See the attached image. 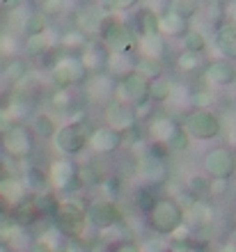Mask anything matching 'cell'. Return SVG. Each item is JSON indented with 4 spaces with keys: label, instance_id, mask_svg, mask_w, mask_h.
I'll list each match as a JSON object with an SVG mask.
<instances>
[{
    "label": "cell",
    "instance_id": "obj_1",
    "mask_svg": "<svg viewBox=\"0 0 236 252\" xmlns=\"http://www.w3.org/2000/svg\"><path fill=\"white\" fill-rule=\"evenodd\" d=\"M149 225L151 229L161 236H170L179 229V227H184V220H186V213L181 209L177 199L172 197H156L154 199V204L149 206Z\"/></svg>",
    "mask_w": 236,
    "mask_h": 252
},
{
    "label": "cell",
    "instance_id": "obj_2",
    "mask_svg": "<svg viewBox=\"0 0 236 252\" xmlns=\"http://www.w3.org/2000/svg\"><path fill=\"white\" fill-rule=\"evenodd\" d=\"M53 218H55V227L65 234L67 239H78L85 232L87 216L85 206L76 202V199H60L53 204Z\"/></svg>",
    "mask_w": 236,
    "mask_h": 252
},
{
    "label": "cell",
    "instance_id": "obj_3",
    "mask_svg": "<svg viewBox=\"0 0 236 252\" xmlns=\"http://www.w3.org/2000/svg\"><path fill=\"white\" fill-rule=\"evenodd\" d=\"M115 99L124 101L135 110L144 108L149 103V78L142 76L140 71H135V69L124 73L119 78V83H115Z\"/></svg>",
    "mask_w": 236,
    "mask_h": 252
},
{
    "label": "cell",
    "instance_id": "obj_4",
    "mask_svg": "<svg viewBox=\"0 0 236 252\" xmlns=\"http://www.w3.org/2000/svg\"><path fill=\"white\" fill-rule=\"evenodd\" d=\"M90 135H92V126L85 120L67 122L55 131V147L65 156H73V154H80L90 145Z\"/></svg>",
    "mask_w": 236,
    "mask_h": 252
},
{
    "label": "cell",
    "instance_id": "obj_5",
    "mask_svg": "<svg viewBox=\"0 0 236 252\" xmlns=\"http://www.w3.org/2000/svg\"><path fill=\"white\" fill-rule=\"evenodd\" d=\"M34 147V135L30 131V126L26 124H14L12 128H7L0 140V149L14 160H23L33 154Z\"/></svg>",
    "mask_w": 236,
    "mask_h": 252
},
{
    "label": "cell",
    "instance_id": "obj_6",
    "mask_svg": "<svg viewBox=\"0 0 236 252\" xmlns=\"http://www.w3.org/2000/svg\"><path fill=\"white\" fill-rule=\"evenodd\" d=\"M181 126L186 128V133L190 138H197V140H213L223 131V124L218 120V115H213L206 108H197V110L188 113Z\"/></svg>",
    "mask_w": 236,
    "mask_h": 252
},
{
    "label": "cell",
    "instance_id": "obj_7",
    "mask_svg": "<svg viewBox=\"0 0 236 252\" xmlns=\"http://www.w3.org/2000/svg\"><path fill=\"white\" fill-rule=\"evenodd\" d=\"M48 174V186L55 188L60 192H73L78 186H83V181H80V174H78V167L73 163L71 158H55L48 165L46 170Z\"/></svg>",
    "mask_w": 236,
    "mask_h": 252
},
{
    "label": "cell",
    "instance_id": "obj_8",
    "mask_svg": "<svg viewBox=\"0 0 236 252\" xmlns=\"http://www.w3.org/2000/svg\"><path fill=\"white\" fill-rule=\"evenodd\" d=\"M87 69L83 66L78 55H67L60 58L55 64L51 66V78L55 83V87H73V85H83L87 80Z\"/></svg>",
    "mask_w": 236,
    "mask_h": 252
},
{
    "label": "cell",
    "instance_id": "obj_9",
    "mask_svg": "<svg viewBox=\"0 0 236 252\" xmlns=\"http://www.w3.org/2000/svg\"><path fill=\"white\" fill-rule=\"evenodd\" d=\"M138 115H140V110H135L133 106L124 103V101H117V99H112L103 110L105 126L119 131L122 135H126L129 131H133L138 126Z\"/></svg>",
    "mask_w": 236,
    "mask_h": 252
},
{
    "label": "cell",
    "instance_id": "obj_10",
    "mask_svg": "<svg viewBox=\"0 0 236 252\" xmlns=\"http://www.w3.org/2000/svg\"><path fill=\"white\" fill-rule=\"evenodd\" d=\"M87 222H92L97 229H110L124 220V213L112 199H94L85 211Z\"/></svg>",
    "mask_w": 236,
    "mask_h": 252
},
{
    "label": "cell",
    "instance_id": "obj_11",
    "mask_svg": "<svg viewBox=\"0 0 236 252\" xmlns=\"http://www.w3.org/2000/svg\"><path fill=\"white\" fill-rule=\"evenodd\" d=\"M204 170L206 177H216V179H230L236 170V158L227 147H216L204 156Z\"/></svg>",
    "mask_w": 236,
    "mask_h": 252
},
{
    "label": "cell",
    "instance_id": "obj_12",
    "mask_svg": "<svg viewBox=\"0 0 236 252\" xmlns=\"http://www.w3.org/2000/svg\"><path fill=\"white\" fill-rule=\"evenodd\" d=\"M85 92L90 96V101L99 103V106H108L115 99V83L103 73H94V76H87Z\"/></svg>",
    "mask_w": 236,
    "mask_h": 252
},
{
    "label": "cell",
    "instance_id": "obj_13",
    "mask_svg": "<svg viewBox=\"0 0 236 252\" xmlns=\"http://www.w3.org/2000/svg\"><path fill=\"white\" fill-rule=\"evenodd\" d=\"M124 145V135L110 126H101V128H92L90 135V147L99 154H112Z\"/></svg>",
    "mask_w": 236,
    "mask_h": 252
},
{
    "label": "cell",
    "instance_id": "obj_14",
    "mask_svg": "<svg viewBox=\"0 0 236 252\" xmlns=\"http://www.w3.org/2000/svg\"><path fill=\"white\" fill-rule=\"evenodd\" d=\"M26 197H30L26 184L19 177H2L0 179V199L5 202V206H19Z\"/></svg>",
    "mask_w": 236,
    "mask_h": 252
},
{
    "label": "cell",
    "instance_id": "obj_15",
    "mask_svg": "<svg viewBox=\"0 0 236 252\" xmlns=\"http://www.w3.org/2000/svg\"><path fill=\"white\" fill-rule=\"evenodd\" d=\"M78 58L87 69V73H101V69H105L108 64V51L103 44H85Z\"/></svg>",
    "mask_w": 236,
    "mask_h": 252
},
{
    "label": "cell",
    "instance_id": "obj_16",
    "mask_svg": "<svg viewBox=\"0 0 236 252\" xmlns=\"http://www.w3.org/2000/svg\"><path fill=\"white\" fill-rule=\"evenodd\" d=\"M204 78L209 85L216 87H227L234 83L236 78V69L230 64V62H209L206 69H204Z\"/></svg>",
    "mask_w": 236,
    "mask_h": 252
},
{
    "label": "cell",
    "instance_id": "obj_17",
    "mask_svg": "<svg viewBox=\"0 0 236 252\" xmlns=\"http://www.w3.org/2000/svg\"><path fill=\"white\" fill-rule=\"evenodd\" d=\"M216 44H218V51H220L225 58L236 60V23L232 19L223 21V23L218 26Z\"/></svg>",
    "mask_w": 236,
    "mask_h": 252
},
{
    "label": "cell",
    "instance_id": "obj_18",
    "mask_svg": "<svg viewBox=\"0 0 236 252\" xmlns=\"http://www.w3.org/2000/svg\"><path fill=\"white\" fill-rule=\"evenodd\" d=\"M140 172H142V177L149 184H163L168 179V163H165V158H158V156L147 154L140 160Z\"/></svg>",
    "mask_w": 236,
    "mask_h": 252
},
{
    "label": "cell",
    "instance_id": "obj_19",
    "mask_svg": "<svg viewBox=\"0 0 236 252\" xmlns=\"http://www.w3.org/2000/svg\"><path fill=\"white\" fill-rule=\"evenodd\" d=\"M23 184H26L30 195H46V192L51 190L46 170L39 165H30V170H28L26 177H23Z\"/></svg>",
    "mask_w": 236,
    "mask_h": 252
},
{
    "label": "cell",
    "instance_id": "obj_20",
    "mask_svg": "<svg viewBox=\"0 0 236 252\" xmlns=\"http://www.w3.org/2000/svg\"><path fill=\"white\" fill-rule=\"evenodd\" d=\"M135 46L140 48V58H147V60L161 62V58L165 55V46L161 34H142Z\"/></svg>",
    "mask_w": 236,
    "mask_h": 252
},
{
    "label": "cell",
    "instance_id": "obj_21",
    "mask_svg": "<svg viewBox=\"0 0 236 252\" xmlns=\"http://www.w3.org/2000/svg\"><path fill=\"white\" fill-rule=\"evenodd\" d=\"M172 94H174V85H172L170 78H165L163 73H161L158 78L149 80V101H154V103H165V101H170Z\"/></svg>",
    "mask_w": 236,
    "mask_h": 252
},
{
    "label": "cell",
    "instance_id": "obj_22",
    "mask_svg": "<svg viewBox=\"0 0 236 252\" xmlns=\"http://www.w3.org/2000/svg\"><path fill=\"white\" fill-rule=\"evenodd\" d=\"M174 126H177V122L170 120V117H154L151 124H149L151 142H161V145H165L168 138H170V133L174 131Z\"/></svg>",
    "mask_w": 236,
    "mask_h": 252
},
{
    "label": "cell",
    "instance_id": "obj_23",
    "mask_svg": "<svg viewBox=\"0 0 236 252\" xmlns=\"http://www.w3.org/2000/svg\"><path fill=\"white\" fill-rule=\"evenodd\" d=\"M186 30H188V21L179 19L172 12L158 16V34H184Z\"/></svg>",
    "mask_w": 236,
    "mask_h": 252
},
{
    "label": "cell",
    "instance_id": "obj_24",
    "mask_svg": "<svg viewBox=\"0 0 236 252\" xmlns=\"http://www.w3.org/2000/svg\"><path fill=\"white\" fill-rule=\"evenodd\" d=\"M165 147L170 149V152H186L190 147V135L186 133V128L181 124L174 126V131L170 133V138L165 142Z\"/></svg>",
    "mask_w": 236,
    "mask_h": 252
},
{
    "label": "cell",
    "instance_id": "obj_25",
    "mask_svg": "<svg viewBox=\"0 0 236 252\" xmlns=\"http://www.w3.org/2000/svg\"><path fill=\"white\" fill-rule=\"evenodd\" d=\"M181 37H184V51H190V53H202L204 48H206V37H204L200 30H195V28H188Z\"/></svg>",
    "mask_w": 236,
    "mask_h": 252
},
{
    "label": "cell",
    "instance_id": "obj_26",
    "mask_svg": "<svg viewBox=\"0 0 236 252\" xmlns=\"http://www.w3.org/2000/svg\"><path fill=\"white\" fill-rule=\"evenodd\" d=\"M200 7H202L200 5V0H174L170 12L174 14V16H179V19L190 21L197 12H200Z\"/></svg>",
    "mask_w": 236,
    "mask_h": 252
},
{
    "label": "cell",
    "instance_id": "obj_27",
    "mask_svg": "<svg viewBox=\"0 0 236 252\" xmlns=\"http://www.w3.org/2000/svg\"><path fill=\"white\" fill-rule=\"evenodd\" d=\"M2 78H5V83H21V80L26 78V73H28V66L26 62H21V60H12L9 64L2 69Z\"/></svg>",
    "mask_w": 236,
    "mask_h": 252
},
{
    "label": "cell",
    "instance_id": "obj_28",
    "mask_svg": "<svg viewBox=\"0 0 236 252\" xmlns=\"http://www.w3.org/2000/svg\"><path fill=\"white\" fill-rule=\"evenodd\" d=\"M138 32L142 34H158V14L156 12H142L138 16Z\"/></svg>",
    "mask_w": 236,
    "mask_h": 252
},
{
    "label": "cell",
    "instance_id": "obj_29",
    "mask_svg": "<svg viewBox=\"0 0 236 252\" xmlns=\"http://www.w3.org/2000/svg\"><path fill=\"white\" fill-rule=\"evenodd\" d=\"M33 126H34V131L39 133L41 138H51V135H55V131H58V126H55L53 117H51V115H46V113L37 115V117H34V122H33Z\"/></svg>",
    "mask_w": 236,
    "mask_h": 252
},
{
    "label": "cell",
    "instance_id": "obj_30",
    "mask_svg": "<svg viewBox=\"0 0 236 252\" xmlns=\"http://www.w3.org/2000/svg\"><path fill=\"white\" fill-rule=\"evenodd\" d=\"M28 37H37V34H44L48 30L46 28V16L44 14H30L26 21V26H23Z\"/></svg>",
    "mask_w": 236,
    "mask_h": 252
},
{
    "label": "cell",
    "instance_id": "obj_31",
    "mask_svg": "<svg viewBox=\"0 0 236 252\" xmlns=\"http://www.w3.org/2000/svg\"><path fill=\"white\" fill-rule=\"evenodd\" d=\"M200 66H202V58H200V53L184 51V53L177 58V69L179 71H200Z\"/></svg>",
    "mask_w": 236,
    "mask_h": 252
},
{
    "label": "cell",
    "instance_id": "obj_32",
    "mask_svg": "<svg viewBox=\"0 0 236 252\" xmlns=\"http://www.w3.org/2000/svg\"><path fill=\"white\" fill-rule=\"evenodd\" d=\"M51 51V41H48V32L37 34V37H28V53L30 55H39Z\"/></svg>",
    "mask_w": 236,
    "mask_h": 252
},
{
    "label": "cell",
    "instance_id": "obj_33",
    "mask_svg": "<svg viewBox=\"0 0 236 252\" xmlns=\"http://www.w3.org/2000/svg\"><path fill=\"white\" fill-rule=\"evenodd\" d=\"M188 188L195 197H209V177L202 174H193L188 181Z\"/></svg>",
    "mask_w": 236,
    "mask_h": 252
},
{
    "label": "cell",
    "instance_id": "obj_34",
    "mask_svg": "<svg viewBox=\"0 0 236 252\" xmlns=\"http://www.w3.org/2000/svg\"><path fill=\"white\" fill-rule=\"evenodd\" d=\"M14 229H16V222L12 218V211H2L0 213V243H7Z\"/></svg>",
    "mask_w": 236,
    "mask_h": 252
},
{
    "label": "cell",
    "instance_id": "obj_35",
    "mask_svg": "<svg viewBox=\"0 0 236 252\" xmlns=\"http://www.w3.org/2000/svg\"><path fill=\"white\" fill-rule=\"evenodd\" d=\"M71 92H69V87H58L55 94H53V106L58 108V110H67V108H71Z\"/></svg>",
    "mask_w": 236,
    "mask_h": 252
},
{
    "label": "cell",
    "instance_id": "obj_36",
    "mask_svg": "<svg viewBox=\"0 0 236 252\" xmlns=\"http://www.w3.org/2000/svg\"><path fill=\"white\" fill-rule=\"evenodd\" d=\"M230 190V179H216L209 177V197H223Z\"/></svg>",
    "mask_w": 236,
    "mask_h": 252
},
{
    "label": "cell",
    "instance_id": "obj_37",
    "mask_svg": "<svg viewBox=\"0 0 236 252\" xmlns=\"http://www.w3.org/2000/svg\"><path fill=\"white\" fill-rule=\"evenodd\" d=\"M138 5V0H103V9L108 12H126Z\"/></svg>",
    "mask_w": 236,
    "mask_h": 252
},
{
    "label": "cell",
    "instance_id": "obj_38",
    "mask_svg": "<svg viewBox=\"0 0 236 252\" xmlns=\"http://www.w3.org/2000/svg\"><path fill=\"white\" fill-rule=\"evenodd\" d=\"M14 124H19V122L14 120L12 115L7 113V108H5V106H2V108H0V133H5V131H7V128H12V126H14Z\"/></svg>",
    "mask_w": 236,
    "mask_h": 252
},
{
    "label": "cell",
    "instance_id": "obj_39",
    "mask_svg": "<svg viewBox=\"0 0 236 252\" xmlns=\"http://www.w3.org/2000/svg\"><path fill=\"white\" fill-rule=\"evenodd\" d=\"M115 252H140V248L135 243H131V241H124V243H119L115 248Z\"/></svg>",
    "mask_w": 236,
    "mask_h": 252
},
{
    "label": "cell",
    "instance_id": "obj_40",
    "mask_svg": "<svg viewBox=\"0 0 236 252\" xmlns=\"http://www.w3.org/2000/svg\"><path fill=\"white\" fill-rule=\"evenodd\" d=\"M190 252H209V250H206V248H202V246H197V243H195V246L190 248Z\"/></svg>",
    "mask_w": 236,
    "mask_h": 252
},
{
    "label": "cell",
    "instance_id": "obj_41",
    "mask_svg": "<svg viewBox=\"0 0 236 252\" xmlns=\"http://www.w3.org/2000/svg\"><path fill=\"white\" fill-rule=\"evenodd\" d=\"M0 252H12V250H9V246H7V243H0Z\"/></svg>",
    "mask_w": 236,
    "mask_h": 252
},
{
    "label": "cell",
    "instance_id": "obj_42",
    "mask_svg": "<svg viewBox=\"0 0 236 252\" xmlns=\"http://www.w3.org/2000/svg\"><path fill=\"white\" fill-rule=\"evenodd\" d=\"M2 211H7V206H5V202L0 199V213H2Z\"/></svg>",
    "mask_w": 236,
    "mask_h": 252
},
{
    "label": "cell",
    "instance_id": "obj_43",
    "mask_svg": "<svg viewBox=\"0 0 236 252\" xmlns=\"http://www.w3.org/2000/svg\"><path fill=\"white\" fill-rule=\"evenodd\" d=\"M0 156H2V149H0Z\"/></svg>",
    "mask_w": 236,
    "mask_h": 252
}]
</instances>
